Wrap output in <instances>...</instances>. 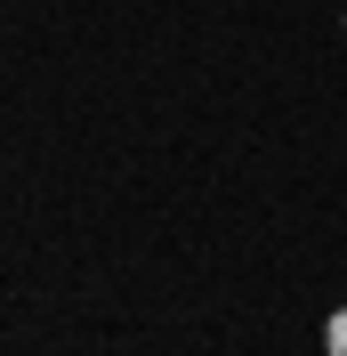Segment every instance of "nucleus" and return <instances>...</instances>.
<instances>
[{"mask_svg":"<svg viewBox=\"0 0 347 356\" xmlns=\"http://www.w3.org/2000/svg\"><path fill=\"white\" fill-rule=\"evenodd\" d=\"M323 356H347V308L323 316Z\"/></svg>","mask_w":347,"mask_h":356,"instance_id":"1","label":"nucleus"}]
</instances>
